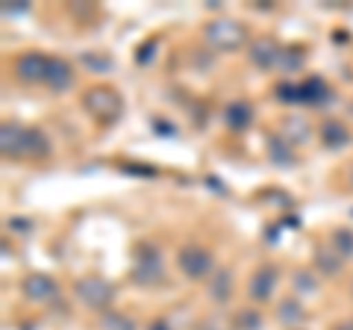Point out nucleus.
Masks as SVG:
<instances>
[{
    "label": "nucleus",
    "mask_w": 353,
    "mask_h": 330,
    "mask_svg": "<svg viewBox=\"0 0 353 330\" xmlns=\"http://www.w3.org/2000/svg\"><path fill=\"white\" fill-rule=\"evenodd\" d=\"M150 57H157V41H145V45L139 48V53H136L139 65H148V62H150Z\"/></svg>",
    "instance_id": "cd10ccee"
},
{
    "label": "nucleus",
    "mask_w": 353,
    "mask_h": 330,
    "mask_svg": "<svg viewBox=\"0 0 353 330\" xmlns=\"http://www.w3.org/2000/svg\"><path fill=\"white\" fill-rule=\"evenodd\" d=\"M30 12V3L27 0H15V3H3V15H24Z\"/></svg>",
    "instance_id": "c85d7f7f"
},
{
    "label": "nucleus",
    "mask_w": 353,
    "mask_h": 330,
    "mask_svg": "<svg viewBox=\"0 0 353 330\" xmlns=\"http://www.w3.org/2000/svg\"><path fill=\"white\" fill-rule=\"evenodd\" d=\"M274 95H277L280 104H301V95H297L294 83H277L274 86Z\"/></svg>",
    "instance_id": "a878e982"
},
{
    "label": "nucleus",
    "mask_w": 353,
    "mask_h": 330,
    "mask_svg": "<svg viewBox=\"0 0 353 330\" xmlns=\"http://www.w3.org/2000/svg\"><path fill=\"white\" fill-rule=\"evenodd\" d=\"M50 153V142L48 136L36 127H27V145H24V157L27 159H44Z\"/></svg>",
    "instance_id": "dca6fc26"
},
{
    "label": "nucleus",
    "mask_w": 353,
    "mask_h": 330,
    "mask_svg": "<svg viewBox=\"0 0 353 330\" xmlns=\"http://www.w3.org/2000/svg\"><path fill=\"white\" fill-rule=\"evenodd\" d=\"M280 136L294 148V145H303V142L312 136V127H309V121H306V118H283Z\"/></svg>",
    "instance_id": "2eb2a0df"
},
{
    "label": "nucleus",
    "mask_w": 353,
    "mask_h": 330,
    "mask_svg": "<svg viewBox=\"0 0 353 330\" xmlns=\"http://www.w3.org/2000/svg\"><path fill=\"white\" fill-rule=\"evenodd\" d=\"M277 318H280L283 324L297 327V324L306 322V313H303V307L297 304L294 298H285V301H280V307H277Z\"/></svg>",
    "instance_id": "aec40b11"
},
{
    "label": "nucleus",
    "mask_w": 353,
    "mask_h": 330,
    "mask_svg": "<svg viewBox=\"0 0 353 330\" xmlns=\"http://www.w3.org/2000/svg\"><path fill=\"white\" fill-rule=\"evenodd\" d=\"M101 327H103V330H136L132 318L121 316V313H115V310H106V313L101 316Z\"/></svg>",
    "instance_id": "4be33fe9"
},
{
    "label": "nucleus",
    "mask_w": 353,
    "mask_h": 330,
    "mask_svg": "<svg viewBox=\"0 0 353 330\" xmlns=\"http://www.w3.org/2000/svg\"><path fill=\"white\" fill-rule=\"evenodd\" d=\"M297 95H301V104H312V106H324V104H330V97H333L330 86L321 77H309V80L297 83Z\"/></svg>",
    "instance_id": "f8f14e48"
},
{
    "label": "nucleus",
    "mask_w": 353,
    "mask_h": 330,
    "mask_svg": "<svg viewBox=\"0 0 353 330\" xmlns=\"http://www.w3.org/2000/svg\"><path fill=\"white\" fill-rule=\"evenodd\" d=\"M347 183H350V189H353V165L347 168Z\"/></svg>",
    "instance_id": "473e14b6"
},
{
    "label": "nucleus",
    "mask_w": 353,
    "mask_h": 330,
    "mask_svg": "<svg viewBox=\"0 0 353 330\" xmlns=\"http://www.w3.org/2000/svg\"><path fill=\"white\" fill-rule=\"evenodd\" d=\"M350 289H353V286H350Z\"/></svg>",
    "instance_id": "f704fd0d"
},
{
    "label": "nucleus",
    "mask_w": 353,
    "mask_h": 330,
    "mask_svg": "<svg viewBox=\"0 0 353 330\" xmlns=\"http://www.w3.org/2000/svg\"><path fill=\"white\" fill-rule=\"evenodd\" d=\"M268 157H271L274 165H292L294 162V148L283 136H271L268 139Z\"/></svg>",
    "instance_id": "6ab92c4d"
},
{
    "label": "nucleus",
    "mask_w": 353,
    "mask_h": 330,
    "mask_svg": "<svg viewBox=\"0 0 353 330\" xmlns=\"http://www.w3.org/2000/svg\"><path fill=\"white\" fill-rule=\"evenodd\" d=\"M74 292H77V298H80L85 307H92V310H106L109 304H112L115 298V286L103 280V278H80L74 286Z\"/></svg>",
    "instance_id": "7ed1b4c3"
},
{
    "label": "nucleus",
    "mask_w": 353,
    "mask_h": 330,
    "mask_svg": "<svg viewBox=\"0 0 353 330\" xmlns=\"http://www.w3.org/2000/svg\"><path fill=\"white\" fill-rule=\"evenodd\" d=\"M233 330H262V316L256 310H239L233 318Z\"/></svg>",
    "instance_id": "5701e85b"
},
{
    "label": "nucleus",
    "mask_w": 353,
    "mask_h": 330,
    "mask_svg": "<svg viewBox=\"0 0 353 330\" xmlns=\"http://www.w3.org/2000/svg\"><path fill=\"white\" fill-rule=\"evenodd\" d=\"M333 251L341 257H353V233L350 230H333Z\"/></svg>",
    "instance_id": "393cba45"
},
{
    "label": "nucleus",
    "mask_w": 353,
    "mask_h": 330,
    "mask_svg": "<svg viewBox=\"0 0 353 330\" xmlns=\"http://www.w3.org/2000/svg\"><path fill=\"white\" fill-rule=\"evenodd\" d=\"M292 286L301 295H312L315 292V286H318V278L312 271H306V269H297L294 274H292Z\"/></svg>",
    "instance_id": "b1692460"
},
{
    "label": "nucleus",
    "mask_w": 353,
    "mask_h": 330,
    "mask_svg": "<svg viewBox=\"0 0 353 330\" xmlns=\"http://www.w3.org/2000/svg\"><path fill=\"white\" fill-rule=\"evenodd\" d=\"M303 59H306L303 48H280L277 68H283V71H301L303 68Z\"/></svg>",
    "instance_id": "412c9836"
},
{
    "label": "nucleus",
    "mask_w": 353,
    "mask_h": 330,
    "mask_svg": "<svg viewBox=\"0 0 353 330\" xmlns=\"http://www.w3.org/2000/svg\"><path fill=\"white\" fill-rule=\"evenodd\" d=\"M21 289H24V295L30 301H50V298H57V292H59V286L53 278H48V274H27L24 283H21Z\"/></svg>",
    "instance_id": "1a4fd4ad"
},
{
    "label": "nucleus",
    "mask_w": 353,
    "mask_h": 330,
    "mask_svg": "<svg viewBox=\"0 0 353 330\" xmlns=\"http://www.w3.org/2000/svg\"><path fill=\"white\" fill-rule=\"evenodd\" d=\"M83 106H85L88 115L103 121V124H112V121L121 115V109H124L121 95L115 89H109V86H94V89H88L83 95Z\"/></svg>",
    "instance_id": "f03ea898"
},
{
    "label": "nucleus",
    "mask_w": 353,
    "mask_h": 330,
    "mask_svg": "<svg viewBox=\"0 0 353 330\" xmlns=\"http://www.w3.org/2000/svg\"><path fill=\"white\" fill-rule=\"evenodd\" d=\"M127 174H136V177H157V168L153 165H139V162H127L124 165Z\"/></svg>",
    "instance_id": "bb28decb"
},
{
    "label": "nucleus",
    "mask_w": 353,
    "mask_h": 330,
    "mask_svg": "<svg viewBox=\"0 0 353 330\" xmlns=\"http://www.w3.org/2000/svg\"><path fill=\"white\" fill-rule=\"evenodd\" d=\"M318 136H321V142H324L327 148H345L347 142H350L347 127L341 124L339 118H327V121H321V127H318Z\"/></svg>",
    "instance_id": "4468645a"
},
{
    "label": "nucleus",
    "mask_w": 353,
    "mask_h": 330,
    "mask_svg": "<svg viewBox=\"0 0 353 330\" xmlns=\"http://www.w3.org/2000/svg\"><path fill=\"white\" fill-rule=\"evenodd\" d=\"M24 145H27V127L18 121H3L0 124V151L6 159H24Z\"/></svg>",
    "instance_id": "423d86ee"
},
{
    "label": "nucleus",
    "mask_w": 353,
    "mask_h": 330,
    "mask_svg": "<svg viewBox=\"0 0 353 330\" xmlns=\"http://www.w3.org/2000/svg\"><path fill=\"white\" fill-rule=\"evenodd\" d=\"M44 86H48L50 92H68L71 86H74V68L65 59L50 57L48 74H44Z\"/></svg>",
    "instance_id": "9d476101"
},
{
    "label": "nucleus",
    "mask_w": 353,
    "mask_h": 330,
    "mask_svg": "<svg viewBox=\"0 0 353 330\" xmlns=\"http://www.w3.org/2000/svg\"><path fill=\"white\" fill-rule=\"evenodd\" d=\"M209 295H212V301H218V304H224V301L233 298V274H230L227 269L215 271L212 283H209Z\"/></svg>",
    "instance_id": "f3484780"
},
{
    "label": "nucleus",
    "mask_w": 353,
    "mask_h": 330,
    "mask_svg": "<svg viewBox=\"0 0 353 330\" xmlns=\"http://www.w3.org/2000/svg\"><path fill=\"white\" fill-rule=\"evenodd\" d=\"M176 266H180V271L185 274V278L192 280H203L209 271H212V254H209L206 248L194 245V242H189V245L180 248V254H176Z\"/></svg>",
    "instance_id": "39448f33"
},
{
    "label": "nucleus",
    "mask_w": 353,
    "mask_h": 330,
    "mask_svg": "<svg viewBox=\"0 0 353 330\" xmlns=\"http://www.w3.org/2000/svg\"><path fill=\"white\" fill-rule=\"evenodd\" d=\"M148 330H171V324H168V322H162V318H159V322H153Z\"/></svg>",
    "instance_id": "2f4dec72"
},
{
    "label": "nucleus",
    "mask_w": 353,
    "mask_h": 330,
    "mask_svg": "<svg viewBox=\"0 0 353 330\" xmlns=\"http://www.w3.org/2000/svg\"><path fill=\"white\" fill-rule=\"evenodd\" d=\"M336 330H353V324H341V327H336Z\"/></svg>",
    "instance_id": "72a5a7b5"
},
{
    "label": "nucleus",
    "mask_w": 353,
    "mask_h": 330,
    "mask_svg": "<svg viewBox=\"0 0 353 330\" xmlns=\"http://www.w3.org/2000/svg\"><path fill=\"white\" fill-rule=\"evenodd\" d=\"M274 286H277V269H274L271 262H262V266L250 274L248 295L253 301H268L274 295Z\"/></svg>",
    "instance_id": "6e6552de"
},
{
    "label": "nucleus",
    "mask_w": 353,
    "mask_h": 330,
    "mask_svg": "<svg viewBox=\"0 0 353 330\" xmlns=\"http://www.w3.org/2000/svg\"><path fill=\"white\" fill-rule=\"evenodd\" d=\"M132 280L141 286H153L162 280V257L153 245H136V266H132Z\"/></svg>",
    "instance_id": "20e7f679"
},
{
    "label": "nucleus",
    "mask_w": 353,
    "mask_h": 330,
    "mask_svg": "<svg viewBox=\"0 0 353 330\" xmlns=\"http://www.w3.org/2000/svg\"><path fill=\"white\" fill-rule=\"evenodd\" d=\"M48 62L50 57L36 50H27L15 59V77L21 83H44V74H48Z\"/></svg>",
    "instance_id": "0eeeda50"
},
{
    "label": "nucleus",
    "mask_w": 353,
    "mask_h": 330,
    "mask_svg": "<svg viewBox=\"0 0 353 330\" xmlns=\"http://www.w3.org/2000/svg\"><path fill=\"white\" fill-rule=\"evenodd\" d=\"M248 59H250L253 65H256V68H262V71L277 68L280 48L274 45L271 39H256V41H250V48H248Z\"/></svg>",
    "instance_id": "9b49d317"
},
{
    "label": "nucleus",
    "mask_w": 353,
    "mask_h": 330,
    "mask_svg": "<svg viewBox=\"0 0 353 330\" xmlns=\"http://www.w3.org/2000/svg\"><path fill=\"white\" fill-rule=\"evenodd\" d=\"M203 39H206L215 50L233 53V50H239V48L248 41V30L241 27L239 21H233V18H215V21H209V24H206Z\"/></svg>",
    "instance_id": "f257e3e1"
},
{
    "label": "nucleus",
    "mask_w": 353,
    "mask_h": 330,
    "mask_svg": "<svg viewBox=\"0 0 353 330\" xmlns=\"http://www.w3.org/2000/svg\"><path fill=\"white\" fill-rule=\"evenodd\" d=\"M85 65H94V68H109V59H94V57H85Z\"/></svg>",
    "instance_id": "7c9ffc66"
},
{
    "label": "nucleus",
    "mask_w": 353,
    "mask_h": 330,
    "mask_svg": "<svg viewBox=\"0 0 353 330\" xmlns=\"http://www.w3.org/2000/svg\"><path fill=\"white\" fill-rule=\"evenodd\" d=\"M250 118H253V109L248 101H230L224 109V124L233 130V133H241V130L250 127Z\"/></svg>",
    "instance_id": "ddd939ff"
},
{
    "label": "nucleus",
    "mask_w": 353,
    "mask_h": 330,
    "mask_svg": "<svg viewBox=\"0 0 353 330\" xmlns=\"http://www.w3.org/2000/svg\"><path fill=\"white\" fill-rule=\"evenodd\" d=\"M153 130H157V133H162V136H176V127H174V124H165V118L153 121Z\"/></svg>",
    "instance_id": "c756f323"
},
{
    "label": "nucleus",
    "mask_w": 353,
    "mask_h": 330,
    "mask_svg": "<svg viewBox=\"0 0 353 330\" xmlns=\"http://www.w3.org/2000/svg\"><path fill=\"white\" fill-rule=\"evenodd\" d=\"M341 262H345V257L336 254L333 245H330V248H318V251H315V269L321 271V274H330V278H333V274L341 271Z\"/></svg>",
    "instance_id": "a211bd4d"
}]
</instances>
